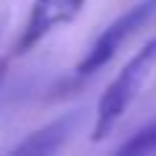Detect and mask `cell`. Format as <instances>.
<instances>
[{
    "instance_id": "cell-1",
    "label": "cell",
    "mask_w": 156,
    "mask_h": 156,
    "mask_svg": "<svg viewBox=\"0 0 156 156\" xmlns=\"http://www.w3.org/2000/svg\"><path fill=\"white\" fill-rule=\"evenodd\" d=\"M156 70V39L151 44H146L128 65L120 70V76L109 83V89L104 91V96L99 99V109H96V125H94V140H101L104 135L112 133L120 117L125 115L130 104L135 101V96L143 91V86L148 83V78Z\"/></svg>"
},
{
    "instance_id": "cell-2",
    "label": "cell",
    "mask_w": 156,
    "mask_h": 156,
    "mask_svg": "<svg viewBox=\"0 0 156 156\" xmlns=\"http://www.w3.org/2000/svg\"><path fill=\"white\" fill-rule=\"evenodd\" d=\"M148 8H151V0L143 3V5H135L133 11H128L125 16H120L112 26H107L104 31L99 34V39L91 44V50L86 52V57L78 62V76H91V73L101 70V68L115 57L117 47L125 42V37H128V34L146 18Z\"/></svg>"
},
{
    "instance_id": "cell-3",
    "label": "cell",
    "mask_w": 156,
    "mask_h": 156,
    "mask_svg": "<svg viewBox=\"0 0 156 156\" xmlns=\"http://www.w3.org/2000/svg\"><path fill=\"white\" fill-rule=\"evenodd\" d=\"M86 0H34L31 5V16H29V23L23 29V37L18 42L16 50L26 52L29 47H34L39 39L50 34L55 26L60 23H68L81 13Z\"/></svg>"
},
{
    "instance_id": "cell-4",
    "label": "cell",
    "mask_w": 156,
    "mask_h": 156,
    "mask_svg": "<svg viewBox=\"0 0 156 156\" xmlns=\"http://www.w3.org/2000/svg\"><path fill=\"white\" fill-rule=\"evenodd\" d=\"M73 125H76V117L68 115L62 120H55V122L39 128L37 133H31L26 140L13 148V154L18 156H50V154H57L62 148V143L68 140V135L73 133Z\"/></svg>"
},
{
    "instance_id": "cell-5",
    "label": "cell",
    "mask_w": 156,
    "mask_h": 156,
    "mask_svg": "<svg viewBox=\"0 0 156 156\" xmlns=\"http://www.w3.org/2000/svg\"><path fill=\"white\" fill-rule=\"evenodd\" d=\"M156 151V122H151L148 128H143L140 133H135L128 143L120 148V154H151Z\"/></svg>"
},
{
    "instance_id": "cell-6",
    "label": "cell",
    "mask_w": 156,
    "mask_h": 156,
    "mask_svg": "<svg viewBox=\"0 0 156 156\" xmlns=\"http://www.w3.org/2000/svg\"><path fill=\"white\" fill-rule=\"evenodd\" d=\"M3 76H5V62L0 60V81H3Z\"/></svg>"
},
{
    "instance_id": "cell-7",
    "label": "cell",
    "mask_w": 156,
    "mask_h": 156,
    "mask_svg": "<svg viewBox=\"0 0 156 156\" xmlns=\"http://www.w3.org/2000/svg\"><path fill=\"white\" fill-rule=\"evenodd\" d=\"M151 3H156V0H151Z\"/></svg>"
}]
</instances>
